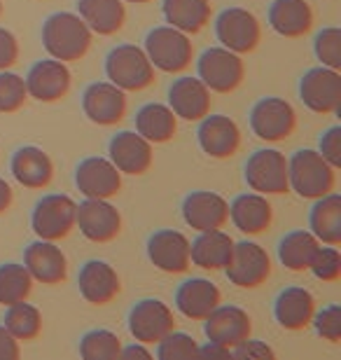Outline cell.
<instances>
[{
	"label": "cell",
	"mask_w": 341,
	"mask_h": 360,
	"mask_svg": "<svg viewBox=\"0 0 341 360\" xmlns=\"http://www.w3.org/2000/svg\"><path fill=\"white\" fill-rule=\"evenodd\" d=\"M94 33L75 12H56L42 24V45L52 59L63 63L82 61L91 47Z\"/></svg>",
	"instance_id": "1"
},
{
	"label": "cell",
	"mask_w": 341,
	"mask_h": 360,
	"mask_svg": "<svg viewBox=\"0 0 341 360\" xmlns=\"http://www.w3.org/2000/svg\"><path fill=\"white\" fill-rule=\"evenodd\" d=\"M290 190L300 194L302 199H321L325 194L335 192L337 169L318 153V150H297L288 160Z\"/></svg>",
	"instance_id": "2"
},
{
	"label": "cell",
	"mask_w": 341,
	"mask_h": 360,
	"mask_svg": "<svg viewBox=\"0 0 341 360\" xmlns=\"http://www.w3.org/2000/svg\"><path fill=\"white\" fill-rule=\"evenodd\" d=\"M143 49L155 70H162V73H183L194 61V45L190 35L169 24L152 28L148 38H145Z\"/></svg>",
	"instance_id": "3"
},
{
	"label": "cell",
	"mask_w": 341,
	"mask_h": 360,
	"mask_svg": "<svg viewBox=\"0 0 341 360\" xmlns=\"http://www.w3.org/2000/svg\"><path fill=\"white\" fill-rule=\"evenodd\" d=\"M105 75L108 82L124 91H143L155 84V66L148 59L143 47L117 45L105 56Z\"/></svg>",
	"instance_id": "4"
},
{
	"label": "cell",
	"mask_w": 341,
	"mask_h": 360,
	"mask_svg": "<svg viewBox=\"0 0 341 360\" xmlns=\"http://www.w3.org/2000/svg\"><path fill=\"white\" fill-rule=\"evenodd\" d=\"M199 80L215 94H231L241 87L245 77V63L241 54L227 47H210L199 56Z\"/></svg>",
	"instance_id": "5"
},
{
	"label": "cell",
	"mask_w": 341,
	"mask_h": 360,
	"mask_svg": "<svg viewBox=\"0 0 341 360\" xmlns=\"http://www.w3.org/2000/svg\"><path fill=\"white\" fill-rule=\"evenodd\" d=\"M215 35L222 47L243 56L257 49L262 40V26L255 14L245 7H227L215 19Z\"/></svg>",
	"instance_id": "6"
},
{
	"label": "cell",
	"mask_w": 341,
	"mask_h": 360,
	"mask_svg": "<svg viewBox=\"0 0 341 360\" xmlns=\"http://www.w3.org/2000/svg\"><path fill=\"white\" fill-rule=\"evenodd\" d=\"M245 183H248L252 192H259L264 197H269V194H288V157L274 148L255 150L245 162Z\"/></svg>",
	"instance_id": "7"
},
{
	"label": "cell",
	"mask_w": 341,
	"mask_h": 360,
	"mask_svg": "<svg viewBox=\"0 0 341 360\" xmlns=\"http://www.w3.org/2000/svg\"><path fill=\"white\" fill-rule=\"evenodd\" d=\"M77 204L68 194H47L33 208L31 227L38 239L61 241L75 229Z\"/></svg>",
	"instance_id": "8"
},
{
	"label": "cell",
	"mask_w": 341,
	"mask_h": 360,
	"mask_svg": "<svg viewBox=\"0 0 341 360\" xmlns=\"http://www.w3.org/2000/svg\"><path fill=\"white\" fill-rule=\"evenodd\" d=\"M250 129L264 143L288 141L297 129V112L285 98L264 96L252 105Z\"/></svg>",
	"instance_id": "9"
},
{
	"label": "cell",
	"mask_w": 341,
	"mask_h": 360,
	"mask_svg": "<svg viewBox=\"0 0 341 360\" xmlns=\"http://www.w3.org/2000/svg\"><path fill=\"white\" fill-rule=\"evenodd\" d=\"M227 278L236 288L243 290H255V288L264 285L271 276V257L255 241H234V250H231V260L224 267Z\"/></svg>",
	"instance_id": "10"
},
{
	"label": "cell",
	"mask_w": 341,
	"mask_h": 360,
	"mask_svg": "<svg viewBox=\"0 0 341 360\" xmlns=\"http://www.w3.org/2000/svg\"><path fill=\"white\" fill-rule=\"evenodd\" d=\"M300 98L311 112L335 115L341 105V73L339 70L318 66L302 75Z\"/></svg>",
	"instance_id": "11"
},
{
	"label": "cell",
	"mask_w": 341,
	"mask_h": 360,
	"mask_svg": "<svg viewBox=\"0 0 341 360\" xmlns=\"http://www.w3.org/2000/svg\"><path fill=\"white\" fill-rule=\"evenodd\" d=\"M171 330H176V316L162 300L145 297L136 302L129 311V333L136 342L150 347V344H157L162 337L169 335Z\"/></svg>",
	"instance_id": "12"
},
{
	"label": "cell",
	"mask_w": 341,
	"mask_h": 360,
	"mask_svg": "<svg viewBox=\"0 0 341 360\" xmlns=\"http://www.w3.org/2000/svg\"><path fill=\"white\" fill-rule=\"evenodd\" d=\"M75 227L94 243H110L122 232V215L110 199H84L77 204Z\"/></svg>",
	"instance_id": "13"
},
{
	"label": "cell",
	"mask_w": 341,
	"mask_h": 360,
	"mask_svg": "<svg viewBox=\"0 0 341 360\" xmlns=\"http://www.w3.org/2000/svg\"><path fill=\"white\" fill-rule=\"evenodd\" d=\"M72 84V75L68 66L59 59H42L33 63L26 75L28 98H35L40 103H56L66 98Z\"/></svg>",
	"instance_id": "14"
},
{
	"label": "cell",
	"mask_w": 341,
	"mask_h": 360,
	"mask_svg": "<svg viewBox=\"0 0 341 360\" xmlns=\"http://www.w3.org/2000/svg\"><path fill=\"white\" fill-rule=\"evenodd\" d=\"M127 91L112 82H94L82 94V110L86 120L98 127H115L127 117Z\"/></svg>",
	"instance_id": "15"
},
{
	"label": "cell",
	"mask_w": 341,
	"mask_h": 360,
	"mask_svg": "<svg viewBox=\"0 0 341 360\" xmlns=\"http://www.w3.org/2000/svg\"><path fill=\"white\" fill-rule=\"evenodd\" d=\"M108 160L117 167L122 176H145L152 169L155 153L152 143L138 131H120L108 143Z\"/></svg>",
	"instance_id": "16"
},
{
	"label": "cell",
	"mask_w": 341,
	"mask_h": 360,
	"mask_svg": "<svg viewBox=\"0 0 341 360\" xmlns=\"http://www.w3.org/2000/svg\"><path fill=\"white\" fill-rule=\"evenodd\" d=\"M75 185L84 199H112L122 190V174L108 157H86L75 169Z\"/></svg>",
	"instance_id": "17"
},
{
	"label": "cell",
	"mask_w": 341,
	"mask_h": 360,
	"mask_svg": "<svg viewBox=\"0 0 341 360\" xmlns=\"http://www.w3.org/2000/svg\"><path fill=\"white\" fill-rule=\"evenodd\" d=\"M204 333L208 342L222 344L227 349H234L236 344L248 340L252 333V319L248 311L236 304H217L204 319Z\"/></svg>",
	"instance_id": "18"
},
{
	"label": "cell",
	"mask_w": 341,
	"mask_h": 360,
	"mask_svg": "<svg viewBox=\"0 0 341 360\" xmlns=\"http://www.w3.org/2000/svg\"><path fill=\"white\" fill-rule=\"evenodd\" d=\"M199 148L213 160H229L241 148V129L227 115H206L197 129Z\"/></svg>",
	"instance_id": "19"
},
{
	"label": "cell",
	"mask_w": 341,
	"mask_h": 360,
	"mask_svg": "<svg viewBox=\"0 0 341 360\" xmlns=\"http://www.w3.org/2000/svg\"><path fill=\"white\" fill-rule=\"evenodd\" d=\"M183 220L197 232L222 229L229 222V201L217 192H190L183 201Z\"/></svg>",
	"instance_id": "20"
},
{
	"label": "cell",
	"mask_w": 341,
	"mask_h": 360,
	"mask_svg": "<svg viewBox=\"0 0 341 360\" xmlns=\"http://www.w3.org/2000/svg\"><path fill=\"white\" fill-rule=\"evenodd\" d=\"M77 290L84 302L94 307H105L117 297L122 290V281L117 269L105 260H89L79 267Z\"/></svg>",
	"instance_id": "21"
},
{
	"label": "cell",
	"mask_w": 341,
	"mask_h": 360,
	"mask_svg": "<svg viewBox=\"0 0 341 360\" xmlns=\"http://www.w3.org/2000/svg\"><path fill=\"white\" fill-rule=\"evenodd\" d=\"M148 257L159 271L185 274L190 269V239L178 229H159L148 239Z\"/></svg>",
	"instance_id": "22"
},
{
	"label": "cell",
	"mask_w": 341,
	"mask_h": 360,
	"mask_svg": "<svg viewBox=\"0 0 341 360\" xmlns=\"http://www.w3.org/2000/svg\"><path fill=\"white\" fill-rule=\"evenodd\" d=\"M24 267L42 285H61L68 278V257L56 241H33L24 250Z\"/></svg>",
	"instance_id": "23"
},
{
	"label": "cell",
	"mask_w": 341,
	"mask_h": 360,
	"mask_svg": "<svg viewBox=\"0 0 341 360\" xmlns=\"http://www.w3.org/2000/svg\"><path fill=\"white\" fill-rule=\"evenodd\" d=\"M210 89L199 77H180L169 89V108L178 120L199 122L210 112Z\"/></svg>",
	"instance_id": "24"
},
{
	"label": "cell",
	"mask_w": 341,
	"mask_h": 360,
	"mask_svg": "<svg viewBox=\"0 0 341 360\" xmlns=\"http://www.w3.org/2000/svg\"><path fill=\"white\" fill-rule=\"evenodd\" d=\"M229 220L234 222V227L238 232L257 236L264 234L271 227L274 220V206L269 204V199L259 192H245L229 204Z\"/></svg>",
	"instance_id": "25"
},
{
	"label": "cell",
	"mask_w": 341,
	"mask_h": 360,
	"mask_svg": "<svg viewBox=\"0 0 341 360\" xmlns=\"http://www.w3.org/2000/svg\"><path fill=\"white\" fill-rule=\"evenodd\" d=\"M10 171L19 185L28 190H45L54 178V162L42 148L24 146L12 155Z\"/></svg>",
	"instance_id": "26"
},
{
	"label": "cell",
	"mask_w": 341,
	"mask_h": 360,
	"mask_svg": "<svg viewBox=\"0 0 341 360\" xmlns=\"http://www.w3.org/2000/svg\"><path fill=\"white\" fill-rule=\"evenodd\" d=\"M316 314V300L307 288L290 285L278 292L274 302V319L283 330H304L311 326V319Z\"/></svg>",
	"instance_id": "27"
},
{
	"label": "cell",
	"mask_w": 341,
	"mask_h": 360,
	"mask_svg": "<svg viewBox=\"0 0 341 360\" xmlns=\"http://www.w3.org/2000/svg\"><path fill=\"white\" fill-rule=\"evenodd\" d=\"M222 302V292L213 281L190 278L178 288L176 307L190 321H204L206 316Z\"/></svg>",
	"instance_id": "28"
},
{
	"label": "cell",
	"mask_w": 341,
	"mask_h": 360,
	"mask_svg": "<svg viewBox=\"0 0 341 360\" xmlns=\"http://www.w3.org/2000/svg\"><path fill=\"white\" fill-rule=\"evenodd\" d=\"M231 250H234V239L222 229L199 232L197 239L190 241V262L199 269L217 271L229 264Z\"/></svg>",
	"instance_id": "29"
},
{
	"label": "cell",
	"mask_w": 341,
	"mask_h": 360,
	"mask_svg": "<svg viewBox=\"0 0 341 360\" xmlns=\"http://www.w3.org/2000/svg\"><path fill=\"white\" fill-rule=\"evenodd\" d=\"M266 19L283 38H302L314 28V10L307 0H274Z\"/></svg>",
	"instance_id": "30"
},
{
	"label": "cell",
	"mask_w": 341,
	"mask_h": 360,
	"mask_svg": "<svg viewBox=\"0 0 341 360\" xmlns=\"http://www.w3.org/2000/svg\"><path fill=\"white\" fill-rule=\"evenodd\" d=\"M77 14L96 35L120 33L127 21V7L122 0H77Z\"/></svg>",
	"instance_id": "31"
},
{
	"label": "cell",
	"mask_w": 341,
	"mask_h": 360,
	"mask_svg": "<svg viewBox=\"0 0 341 360\" xmlns=\"http://www.w3.org/2000/svg\"><path fill=\"white\" fill-rule=\"evenodd\" d=\"M136 131L152 146H162V143L176 139L178 117L169 103H145L136 112Z\"/></svg>",
	"instance_id": "32"
},
{
	"label": "cell",
	"mask_w": 341,
	"mask_h": 360,
	"mask_svg": "<svg viewBox=\"0 0 341 360\" xmlns=\"http://www.w3.org/2000/svg\"><path fill=\"white\" fill-rule=\"evenodd\" d=\"M162 12L169 26L187 35H194L210 24L213 5H210V0H164Z\"/></svg>",
	"instance_id": "33"
},
{
	"label": "cell",
	"mask_w": 341,
	"mask_h": 360,
	"mask_svg": "<svg viewBox=\"0 0 341 360\" xmlns=\"http://www.w3.org/2000/svg\"><path fill=\"white\" fill-rule=\"evenodd\" d=\"M309 232L321 243L341 246V197L337 192L316 199L309 215Z\"/></svg>",
	"instance_id": "34"
},
{
	"label": "cell",
	"mask_w": 341,
	"mask_h": 360,
	"mask_svg": "<svg viewBox=\"0 0 341 360\" xmlns=\"http://www.w3.org/2000/svg\"><path fill=\"white\" fill-rule=\"evenodd\" d=\"M321 246L309 229H295V232L285 234L278 243V260L290 271H309L311 257Z\"/></svg>",
	"instance_id": "35"
},
{
	"label": "cell",
	"mask_w": 341,
	"mask_h": 360,
	"mask_svg": "<svg viewBox=\"0 0 341 360\" xmlns=\"http://www.w3.org/2000/svg\"><path fill=\"white\" fill-rule=\"evenodd\" d=\"M33 276L24 264L7 262L0 264V304L12 307L17 302H24L33 292Z\"/></svg>",
	"instance_id": "36"
},
{
	"label": "cell",
	"mask_w": 341,
	"mask_h": 360,
	"mask_svg": "<svg viewBox=\"0 0 341 360\" xmlns=\"http://www.w3.org/2000/svg\"><path fill=\"white\" fill-rule=\"evenodd\" d=\"M3 326L17 337L19 342H33L42 333V314L38 307L28 304V302H17V304L7 307L5 323Z\"/></svg>",
	"instance_id": "37"
},
{
	"label": "cell",
	"mask_w": 341,
	"mask_h": 360,
	"mask_svg": "<svg viewBox=\"0 0 341 360\" xmlns=\"http://www.w3.org/2000/svg\"><path fill=\"white\" fill-rule=\"evenodd\" d=\"M122 340L112 330H89L79 340V356L84 360H117Z\"/></svg>",
	"instance_id": "38"
},
{
	"label": "cell",
	"mask_w": 341,
	"mask_h": 360,
	"mask_svg": "<svg viewBox=\"0 0 341 360\" xmlns=\"http://www.w3.org/2000/svg\"><path fill=\"white\" fill-rule=\"evenodd\" d=\"M28 101L26 80L10 70H0V115L19 112Z\"/></svg>",
	"instance_id": "39"
},
{
	"label": "cell",
	"mask_w": 341,
	"mask_h": 360,
	"mask_svg": "<svg viewBox=\"0 0 341 360\" xmlns=\"http://www.w3.org/2000/svg\"><path fill=\"white\" fill-rule=\"evenodd\" d=\"M199 356V344L192 335L171 330L169 335L157 342V358L159 360H187Z\"/></svg>",
	"instance_id": "40"
},
{
	"label": "cell",
	"mask_w": 341,
	"mask_h": 360,
	"mask_svg": "<svg viewBox=\"0 0 341 360\" xmlns=\"http://www.w3.org/2000/svg\"><path fill=\"white\" fill-rule=\"evenodd\" d=\"M314 52L316 59L321 61V66L341 70V28L328 26L323 31H318L314 40Z\"/></svg>",
	"instance_id": "41"
},
{
	"label": "cell",
	"mask_w": 341,
	"mask_h": 360,
	"mask_svg": "<svg viewBox=\"0 0 341 360\" xmlns=\"http://www.w3.org/2000/svg\"><path fill=\"white\" fill-rule=\"evenodd\" d=\"M309 271L314 274L318 281H339L341 276V253L337 250V246H318V250L311 257V264H309Z\"/></svg>",
	"instance_id": "42"
},
{
	"label": "cell",
	"mask_w": 341,
	"mask_h": 360,
	"mask_svg": "<svg viewBox=\"0 0 341 360\" xmlns=\"http://www.w3.org/2000/svg\"><path fill=\"white\" fill-rule=\"evenodd\" d=\"M311 326L316 328L318 337H323L325 342L339 344L341 342V307L339 304H328L321 311L314 314Z\"/></svg>",
	"instance_id": "43"
},
{
	"label": "cell",
	"mask_w": 341,
	"mask_h": 360,
	"mask_svg": "<svg viewBox=\"0 0 341 360\" xmlns=\"http://www.w3.org/2000/svg\"><path fill=\"white\" fill-rule=\"evenodd\" d=\"M231 358H243V360H274L276 354L269 344L259 342V340H243L241 344H236L231 349Z\"/></svg>",
	"instance_id": "44"
},
{
	"label": "cell",
	"mask_w": 341,
	"mask_h": 360,
	"mask_svg": "<svg viewBox=\"0 0 341 360\" xmlns=\"http://www.w3.org/2000/svg\"><path fill=\"white\" fill-rule=\"evenodd\" d=\"M318 153H321L335 169L341 167V127H330L328 131L321 136V148H318Z\"/></svg>",
	"instance_id": "45"
},
{
	"label": "cell",
	"mask_w": 341,
	"mask_h": 360,
	"mask_svg": "<svg viewBox=\"0 0 341 360\" xmlns=\"http://www.w3.org/2000/svg\"><path fill=\"white\" fill-rule=\"evenodd\" d=\"M17 61H19L17 35L0 26V70H10Z\"/></svg>",
	"instance_id": "46"
},
{
	"label": "cell",
	"mask_w": 341,
	"mask_h": 360,
	"mask_svg": "<svg viewBox=\"0 0 341 360\" xmlns=\"http://www.w3.org/2000/svg\"><path fill=\"white\" fill-rule=\"evenodd\" d=\"M19 340L5 326H0V360H17L21 356Z\"/></svg>",
	"instance_id": "47"
},
{
	"label": "cell",
	"mask_w": 341,
	"mask_h": 360,
	"mask_svg": "<svg viewBox=\"0 0 341 360\" xmlns=\"http://www.w3.org/2000/svg\"><path fill=\"white\" fill-rule=\"evenodd\" d=\"M120 358H124V360H134V358L150 360V358H152V351L148 349V344L136 342V344H131V347H122V351H120Z\"/></svg>",
	"instance_id": "48"
},
{
	"label": "cell",
	"mask_w": 341,
	"mask_h": 360,
	"mask_svg": "<svg viewBox=\"0 0 341 360\" xmlns=\"http://www.w3.org/2000/svg\"><path fill=\"white\" fill-rule=\"evenodd\" d=\"M199 356L204 358H231V349L222 347V344H215V342H208L206 347H199Z\"/></svg>",
	"instance_id": "49"
},
{
	"label": "cell",
	"mask_w": 341,
	"mask_h": 360,
	"mask_svg": "<svg viewBox=\"0 0 341 360\" xmlns=\"http://www.w3.org/2000/svg\"><path fill=\"white\" fill-rule=\"evenodd\" d=\"M12 201H14V192H12L10 183H7L5 178H0V215L10 211Z\"/></svg>",
	"instance_id": "50"
},
{
	"label": "cell",
	"mask_w": 341,
	"mask_h": 360,
	"mask_svg": "<svg viewBox=\"0 0 341 360\" xmlns=\"http://www.w3.org/2000/svg\"><path fill=\"white\" fill-rule=\"evenodd\" d=\"M122 3H131V5H148L152 0H122Z\"/></svg>",
	"instance_id": "51"
},
{
	"label": "cell",
	"mask_w": 341,
	"mask_h": 360,
	"mask_svg": "<svg viewBox=\"0 0 341 360\" xmlns=\"http://www.w3.org/2000/svg\"><path fill=\"white\" fill-rule=\"evenodd\" d=\"M0 17H3V0H0Z\"/></svg>",
	"instance_id": "52"
}]
</instances>
